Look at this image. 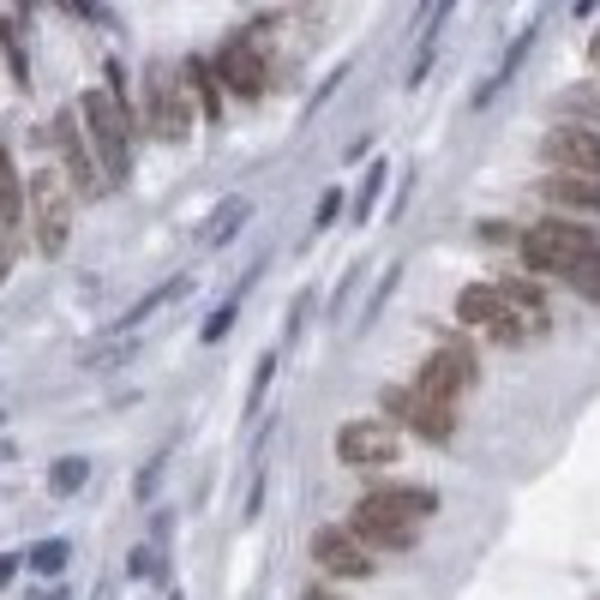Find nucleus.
<instances>
[{"label": "nucleus", "instance_id": "nucleus-1", "mask_svg": "<svg viewBox=\"0 0 600 600\" xmlns=\"http://www.w3.org/2000/svg\"><path fill=\"white\" fill-rule=\"evenodd\" d=\"M79 121H84V133H91L102 181L126 186L133 181V133H139V114L126 109V96L114 91V84H96V91L79 96Z\"/></svg>", "mask_w": 600, "mask_h": 600}, {"label": "nucleus", "instance_id": "nucleus-2", "mask_svg": "<svg viewBox=\"0 0 600 600\" xmlns=\"http://www.w3.org/2000/svg\"><path fill=\"white\" fill-rule=\"evenodd\" d=\"M517 253L529 276H570L582 258L600 253V228H589V216H540L517 234Z\"/></svg>", "mask_w": 600, "mask_h": 600}, {"label": "nucleus", "instance_id": "nucleus-3", "mask_svg": "<svg viewBox=\"0 0 600 600\" xmlns=\"http://www.w3.org/2000/svg\"><path fill=\"white\" fill-rule=\"evenodd\" d=\"M193 121H199V109H193V96H186L181 72L151 61L139 79V126L156 144H186L193 139Z\"/></svg>", "mask_w": 600, "mask_h": 600}, {"label": "nucleus", "instance_id": "nucleus-4", "mask_svg": "<svg viewBox=\"0 0 600 600\" xmlns=\"http://www.w3.org/2000/svg\"><path fill=\"white\" fill-rule=\"evenodd\" d=\"M24 186H31V204H24V216H31L37 253H42V258H61L67 241H72V216H79V193H72V181H67L61 169H37Z\"/></svg>", "mask_w": 600, "mask_h": 600}, {"label": "nucleus", "instance_id": "nucleus-5", "mask_svg": "<svg viewBox=\"0 0 600 600\" xmlns=\"http://www.w3.org/2000/svg\"><path fill=\"white\" fill-rule=\"evenodd\" d=\"M408 385H415L420 397H433V403H462L468 390L480 385V348L468 343V336H445V343L415 367Z\"/></svg>", "mask_w": 600, "mask_h": 600}, {"label": "nucleus", "instance_id": "nucleus-6", "mask_svg": "<svg viewBox=\"0 0 600 600\" xmlns=\"http://www.w3.org/2000/svg\"><path fill=\"white\" fill-rule=\"evenodd\" d=\"M211 67H216V79H223L228 96L258 102V96L271 91V49H265V31H234L223 49L211 54Z\"/></svg>", "mask_w": 600, "mask_h": 600}, {"label": "nucleus", "instance_id": "nucleus-7", "mask_svg": "<svg viewBox=\"0 0 600 600\" xmlns=\"http://www.w3.org/2000/svg\"><path fill=\"white\" fill-rule=\"evenodd\" d=\"M378 415L397 420L403 433L427 438V445H450L457 438V403H433L415 385H385L378 390Z\"/></svg>", "mask_w": 600, "mask_h": 600}, {"label": "nucleus", "instance_id": "nucleus-8", "mask_svg": "<svg viewBox=\"0 0 600 600\" xmlns=\"http://www.w3.org/2000/svg\"><path fill=\"white\" fill-rule=\"evenodd\" d=\"M330 450H336V462H348V468H385V462L403 457V427L385 420V415L343 420L336 438H330Z\"/></svg>", "mask_w": 600, "mask_h": 600}, {"label": "nucleus", "instance_id": "nucleus-9", "mask_svg": "<svg viewBox=\"0 0 600 600\" xmlns=\"http://www.w3.org/2000/svg\"><path fill=\"white\" fill-rule=\"evenodd\" d=\"M54 144H61V174L72 181V193H79V199L109 193V181H102V163H96V151H91V133H84L79 109L54 114Z\"/></svg>", "mask_w": 600, "mask_h": 600}, {"label": "nucleus", "instance_id": "nucleus-10", "mask_svg": "<svg viewBox=\"0 0 600 600\" xmlns=\"http://www.w3.org/2000/svg\"><path fill=\"white\" fill-rule=\"evenodd\" d=\"M313 565L325 570V577H343V582H360V577H373V570H378L373 552L348 535V522H325V529L313 535Z\"/></svg>", "mask_w": 600, "mask_h": 600}, {"label": "nucleus", "instance_id": "nucleus-11", "mask_svg": "<svg viewBox=\"0 0 600 600\" xmlns=\"http://www.w3.org/2000/svg\"><path fill=\"white\" fill-rule=\"evenodd\" d=\"M540 163L552 174H600V126H552L540 139Z\"/></svg>", "mask_w": 600, "mask_h": 600}, {"label": "nucleus", "instance_id": "nucleus-12", "mask_svg": "<svg viewBox=\"0 0 600 600\" xmlns=\"http://www.w3.org/2000/svg\"><path fill=\"white\" fill-rule=\"evenodd\" d=\"M348 535H355L373 559H378V552H415L420 547V522L385 517V510H373V505H360V499H355V510H348Z\"/></svg>", "mask_w": 600, "mask_h": 600}, {"label": "nucleus", "instance_id": "nucleus-13", "mask_svg": "<svg viewBox=\"0 0 600 600\" xmlns=\"http://www.w3.org/2000/svg\"><path fill=\"white\" fill-rule=\"evenodd\" d=\"M360 505L385 510V517H403V522H427L438 510V492L420 487V480H378V487L360 492Z\"/></svg>", "mask_w": 600, "mask_h": 600}, {"label": "nucleus", "instance_id": "nucleus-14", "mask_svg": "<svg viewBox=\"0 0 600 600\" xmlns=\"http://www.w3.org/2000/svg\"><path fill=\"white\" fill-rule=\"evenodd\" d=\"M540 199L559 204L570 216H600V174H547Z\"/></svg>", "mask_w": 600, "mask_h": 600}, {"label": "nucleus", "instance_id": "nucleus-15", "mask_svg": "<svg viewBox=\"0 0 600 600\" xmlns=\"http://www.w3.org/2000/svg\"><path fill=\"white\" fill-rule=\"evenodd\" d=\"M181 84H186V96H193V109L204 114V121H223V79H216V67L204 61V54H186V67H181Z\"/></svg>", "mask_w": 600, "mask_h": 600}, {"label": "nucleus", "instance_id": "nucleus-16", "mask_svg": "<svg viewBox=\"0 0 600 600\" xmlns=\"http://www.w3.org/2000/svg\"><path fill=\"white\" fill-rule=\"evenodd\" d=\"M552 114L559 126H600V79H577L552 96Z\"/></svg>", "mask_w": 600, "mask_h": 600}, {"label": "nucleus", "instance_id": "nucleus-17", "mask_svg": "<svg viewBox=\"0 0 600 600\" xmlns=\"http://www.w3.org/2000/svg\"><path fill=\"white\" fill-rule=\"evenodd\" d=\"M246 223H253V199H241V193L223 199V204H216V216L204 223V253H223V246H228Z\"/></svg>", "mask_w": 600, "mask_h": 600}, {"label": "nucleus", "instance_id": "nucleus-18", "mask_svg": "<svg viewBox=\"0 0 600 600\" xmlns=\"http://www.w3.org/2000/svg\"><path fill=\"white\" fill-rule=\"evenodd\" d=\"M540 330H547V313H517V306L505 301V313L487 325V343H492V348H522V343H529V336H540Z\"/></svg>", "mask_w": 600, "mask_h": 600}, {"label": "nucleus", "instance_id": "nucleus-19", "mask_svg": "<svg viewBox=\"0 0 600 600\" xmlns=\"http://www.w3.org/2000/svg\"><path fill=\"white\" fill-rule=\"evenodd\" d=\"M535 42H540V24H529V31H522V37H517V42H510V49H505L499 72H492V79H487V84H480V91H475V109H487V102L499 96L510 79H517V72H522V61H529V49H535Z\"/></svg>", "mask_w": 600, "mask_h": 600}, {"label": "nucleus", "instance_id": "nucleus-20", "mask_svg": "<svg viewBox=\"0 0 600 600\" xmlns=\"http://www.w3.org/2000/svg\"><path fill=\"white\" fill-rule=\"evenodd\" d=\"M499 313H505V288H499V283H468L462 295H457V318H462V325H480V330H487Z\"/></svg>", "mask_w": 600, "mask_h": 600}, {"label": "nucleus", "instance_id": "nucleus-21", "mask_svg": "<svg viewBox=\"0 0 600 600\" xmlns=\"http://www.w3.org/2000/svg\"><path fill=\"white\" fill-rule=\"evenodd\" d=\"M24 204H31V186H24V174H19V163H12V151L0 144V223L19 228Z\"/></svg>", "mask_w": 600, "mask_h": 600}, {"label": "nucleus", "instance_id": "nucleus-22", "mask_svg": "<svg viewBox=\"0 0 600 600\" xmlns=\"http://www.w3.org/2000/svg\"><path fill=\"white\" fill-rule=\"evenodd\" d=\"M499 288H505V301L517 306V313H547V283H540V276L522 271V276H505Z\"/></svg>", "mask_w": 600, "mask_h": 600}, {"label": "nucleus", "instance_id": "nucleus-23", "mask_svg": "<svg viewBox=\"0 0 600 600\" xmlns=\"http://www.w3.org/2000/svg\"><path fill=\"white\" fill-rule=\"evenodd\" d=\"M84 480H91V462H84V457H61L49 468V492H54V499H72Z\"/></svg>", "mask_w": 600, "mask_h": 600}, {"label": "nucleus", "instance_id": "nucleus-24", "mask_svg": "<svg viewBox=\"0 0 600 600\" xmlns=\"http://www.w3.org/2000/svg\"><path fill=\"white\" fill-rule=\"evenodd\" d=\"M385 181H390V163H373L367 169V181H360V193H355V223H373V204H378V193H385Z\"/></svg>", "mask_w": 600, "mask_h": 600}, {"label": "nucleus", "instance_id": "nucleus-25", "mask_svg": "<svg viewBox=\"0 0 600 600\" xmlns=\"http://www.w3.org/2000/svg\"><path fill=\"white\" fill-rule=\"evenodd\" d=\"M186 288H193V276H169V283H163V288H151V295H144V301L133 306V313L121 318V325H139V318H151L156 306H169L174 295H186Z\"/></svg>", "mask_w": 600, "mask_h": 600}, {"label": "nucleus", "instance_id": "nucleus-26", "mask_svg": "<svg viewBox=\"0 0 600 600\" xmlns=\"http://www.w3.org/2000/svg\"><path fill=\"white\" fill-rule=\"evenodd\" d=\"M67 559H72V547H67V540H42V547L31 552V570H37V577H61Z\"/></svg>", "mask_w": 600, "mask_h": 600}, {"label": "nucleus", "instance_id": "nucleus-27", "mask_svg": "<svg viewBox=\"0 0 600 600\" xmlns=\"http://www.w3.org/2000/svg\"><path fill=\"white\" fill-rule=\"evenodd\" d=\"M276 367H283V355H276V348H265V360H258V373H253V390H246V415H253V408L265 403V390H271Z\"/></svg>", "mask_w": 600, "mask_h": 600}, {"label": "nucleus", "instance_id": "nucleus-28", "mask_svg": "<svg viewBox=\"0 0 600 600\" xmlns=\"http://www.w3.org/2000/svg\"><path fill=\"white\" fill-rule=\"evenodd\" d=\"M570 288H577V295H589V301L600 306V253H594V258H582V265L570 271Z\"/></svg>", "mask_w": 600, "mask_h": 600}, {"label": "nucleus", "instance_id": "nucleus-29", "mask_svg": "<svg viewBox=\"0 0 600 600\" xmlns=\"http://www.w3.org/2000/svg\"><path fill=\"white\" fill-rule=\"evenodd\" d=\"M12 265H19V228L0 223V283L12 276Z\"/></svg>", "mask_w": 600, "mask_h": 600}, {"label": "nucleus", "instance_id": "nucleus-30", "mask_svg": "<svg viewBox=\"0 0 600 600\" xmlns=\"http://www.w3.org/2000/svg\"><path fill=\"white\" fill-rule=\"evenodd\" d=\"M433 61H438V37H420V54H415V67H408V84H427Z\"/></svg>", "mask_w": 600, "mask_h": 600}, {"label": "nucleus", "instance_id": "nucleus-31", "mask_svg": "<svg viewBox=\"0 0 600 600\" xmlns=\"http://www.w3.org/2000/svg\"><path fill=\"white\" fill-rule=\"evenodd\" d=\"M336 216H343V186H330V193L318 199V211H313V228H330Z\"/></svg>", "mask_w": 600, "mask_h": 600}, {"label": "nucleus", "instance_id": "nucleus-32", "mask_svg": "<svg viewBox=\"0 0 600 600\" xmlns=\"http://www.w3.org/2000/svg\"><path fill=\"white\" fill-rule=\"evenodd\" d=\"M228 325H234V301H223V306H216V318L204 325V343H223V336H228Z\"/></svg>", "mask_w": 600, "mask_h": 600}, {"label": "nucleus", "instance_id": "nucleus-33", "mask_svg": "<svg viewBox=\"0 0 600 600\" xmlns=\"http://www.w3.org/2000/svg\"><path fill=\"white\" fill-rule=\"evenodd\" d=\"M475 234H480V241H487V246H517V234H522V228H505V223H480Z\"/></svg>", "mask_w": 600, "mask_h": 600}, {"label": "nucleus", "instance_id": "nucleus-34", "mask_svg": "<svg viewBox=\"0 0 600 600\" xmlns=\"http://www.w3.org/2000/svg\"><path fill=\"white\" fill-rule=\"evenodd\" d=\"M19 565H24V559H19V552H0V594H7V582H12V577H19Z\"/></svg>", "mask_w": 600, "mask_h": 600}, {"label": "nucleus", "instance_id": "nucleus-35", "mask_svg": "<svg viewBox=\"0 0 600 600\" xmlns=\"http://www.w3.org/2000/svg\"><path fill=\"white\" fill-rule=\"evenodd\" d=\"M24 600H72V594H67V589H61V582H54V577H49V582H42V589H31V594H24Z\"/></svg>", "mask_w": 600, "mask_h": 600}, {"label": "nucleus", "instance_id": "nucleus-36", "mask_svg": "<svg viewBox=\"0 0 600 600\" xmlns=\"http://www.w3.org/2000/svg\"><path fill=\"white\" fill-rule=\"evenodd\" d=\"M301 600H343V594H336V589H306Z\"/></svg>", "mask_w": 600, "mask_h": 600}, {"label": "nucleus", "instance_id": "nucleus-37", "mask_svg": "<svg viewBox=\"0 0 600 600\" xmlns=\"http://www.w3.org/2000/svg\"><path fill=\"white\" fill-rule=\"evenodd\" d=\"M594 7H600V0H577V19H589Z\"/></svg>", "mask_w": 600, "mask_h": 600}, {"label": "nucleus", "instance_id": "nucleus-38", "mask_svg": "<svg viewBox=\"0 0 600 600\" xmlns=\"http://www.w3.org/2000/svg\"><path fill=\"white\" fill-rule=\"evenodd\" d=\"M589 61H594V67H600V31H594V37H589Z\"/></svg>", "mask_w": 600, "mask_h": 600}, {"label": "nucleus", "instance_id": "nucleus-39", "mask_svg": "<svg viewBox=\"0 0 600 600\" xmlns=\"http://www.w3.org/2000/svg\"><path fill=\"white\" fill-rule=\"evenodd\" d=\"M0 462H12V445H7V438H0Z\"/></svg>", "mask_w": 600, "mask_h": 600}]
</instances>
